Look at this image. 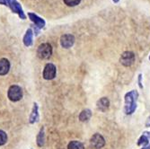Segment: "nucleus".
I'll return each instance as SVG.
<instances>
[{
  "label": "nucleus",
  "mask_w": 150,
  "mask_h": 149,
  "mask_svg": "<svg viewBox=\"0 0 150 149\" xmlns=\"http://www.w3.org/2000/svg\"><path fill=\"white\" fill-rule=\"evenodd\" d=\"M138 93L136 91H131L128 93L125 96V112L127 114H131L135 112L137 108V98Z\"/></svg>",
  "instance_id": "obj_1"
},
{
  "label": "nucleus",
  "mask_w": 150,
  "mask_h": 149,
  "mask_svg": "<svg viewBox=\"0 0 150 149\" xmlns=\"http://www.w3.org/2000/svg\"><path fill=\"white\" fill-rule=\"evenodd\" d=\"M7 95L10 101L12 102H18L23 97V91L18 85H12L8 89Z\"/></svg>",
  "instance_id": "obj_2"
},
{
  "label": "nucleus",
  "mask_w": 150,
  "mask_h": 149,
  "mask_svg": "<svg viewBox=\"0 0 150 149\" xmlns=\"http://www.w3.org/2000/svg\"><path fill=\"white\" fill-rule=\"evenodd\" d=\"M52 54V48L51 45L49 43H42L40 44L37 49V55L40 59H47Z\"/></svg>",
  "instance_id": "obj_3"
},
{
  "label": "nucleus",
  "mask_w": 150,
  "mask_h": 149,
  "mask_svg": "<svg viewBox=\"0 0 150 149\" xmlns=\"http://www.w3.org/2000/svg\"><path fill=\"white\" fill-rule=\"evenodd\" d=\"M90 144H91V146L94 149H101L105 145V140L102 135L96 133L91 138Z\"/></svg>",
  "instance_id": "obj_4"
},
{
  "label": "nucleus",
  "mask_w": 150,
  "mask_h": 149,
  "mask_svg": "<svg viewBox=\"0 0 150 149\" xmlns=\"http://www.w3.org/2000/svg\"><path fill=\"white\" fill-rule=\"evenodd\" d=\"M135 61V55L134 53L131 51H125L122 53V55L120 56V62L124 66H131Z\"/></svg>",
  "instance_id": "obj_5"
},
{
  "label": "nucleus",
  "mask_w": 150,
  "mask_h": 149,
  "mask_svg": "<svg viewBox=\"0 0 150 149\" xmlns=\"http://www.w3.org/2000/svg\"><path fill=\"white\" fill-rule=\"evenodd\" d=\"M56 66L51 63L45 66L43 70V78L46 80H51L56 76Z\"/></svg>",
  "instance_id": "obj_6"
},
{
  "label": "nucleus",
  "mask_w": 150,
  "mask_h": 149,
  "mask_svg": "<svg viewBox=\"0 0 150 149\" xmlns=\"http://www.w3.org/2000/svg\"><path fill=\"white\" fill-rule=\"evenodd\" d=\"M74 42H75V37L71 34H65L60 39V44L65 49H69L72 47Z\"/></svg>",
  "instance_id": "obj_7"
},
{
  "label": "nucleus",
  "mask_w": 150,
  "mask_h": 149,
  "mask_svg": "<svg viewBox=\"0 0 150 149\" xmlns=\"http://www.w3.org/2000/svg\"><path fill=\"white\" fill-rule=\"evenodd\" d=\"M10 69V63L6 59H0V76H5Z\"/></svg>",
  "instance_id": "obj_8"
},
{
  "label": "nucleus",
  "mask_w": 150,
  "mask_h": 149,
  "mask_svg": "<svg viewBox=\"0 0 150 149\" xmlns=\"http://www.w3.org/2000/svg\"><path fill=\"white\" fill-rule=\"evenodd\" d=\"M96 105L100 111L105 112L109 108V106H110V101H109V99L107 97H103L97 102Z\"/></svg>",
  "instance_id": "obj_9"
},
{
  "label": "nucleus",
  "mask_w": 150,
  "mask_h": 149,
  "mask_svg": "<svg viewBox=\"0 0 150 149\" xmlns=\"http://www.w3.org/2000/svg\"><path fill=\"white\" fill-rule=\"evenodd\" d=\"M39 119V113H38V104L34 102L33 104V108L32 111V114L30 116V123H34L38 120Z\"/></svg>",
  "instance_id": "obj_10"
},
{
  "label": "nucleus",
  "mask_w": 150,
  "mask_h": 149,
  "mask_svg": "<svg viewBox=\"0 0 150 149\" xmlns=\"http://www.w3.org/2000/svg\"><path fill=\"white\" fill-rule=\"evenodd\" d=\"M91 117H92L91 111L88 110V109H86V110L81 112V113L79 115V119L81 121H87V120H89L91 119Z\"/></svg>",
  "instance_id": "obj_11"
},
{
  "label": "nucleus",
  "mask_w": 150,
  "mask_h": 149,
  "mask_svg": "<svg viewBox=\"0 0 150 149\" xmlns=\"http://www.w3.org/2000/svg\"><path fill=\"white\" fill-rule=\"evenodd\" d=\"M67 149H85V146L81 142L74 140L69 144V145H67Z\"/></svg>",
  "instance_id": "obj_12"
},
{
  "label": "nucleus",
  "mask_w": 150,
  "mask_h": 149,
  "mask_svg": "<svg viewBox=\"0 0 150 149\" xmlns=\"http://www.w3.org/2000/svg\"><path fill=\"white\" fill-rule=\"evenodd\" d=\"M44 130L43 129H40V133L38 134V136H37V144L39 146H42L44 145Z\"/></svg>",
  "instance_id": "obj_13"
},
{
  "label": "nucleus",
  "mask_w": 150,
  "mask_h": 149,
  "mask_svg": "<svg viewBox=\"0 0 150 149\" xmlns=\"http://www.w3.org/2000/svg\"><path fill=\"white\" fill-rule=\"evenodd\" d=\"M32 32L31 31H28L24 37V44L26 46H30L32 44Z\"/></svg>",
  "instance_id": "obj_14"
},
{
  "label": "nucleus",
  "mask_w": 150,
  "mask_h": 149,
  "mask_svg": "<svg viewBox=\"0 0 150 149\" xmlns=\"http://www.w3.org/2000/svg\"><path fill=\"white\" fill-rule=\"evenodd\" d=\"M7 141V136L5 131L0 130V145H3Z\"/></svg>",
  "instance_id": "obj_15"
},
{
  "label": "nucleus",
  "mask_w": 150,
  "mask_h": 149,
  "mask_svg": "<svg viewBox=\"0 0 150 149\" xmlns=\"http://www.w3.org/2000/svg\"><path fill=\"white\" fill-rule=\"evenodd\" d=\"M81 0H64V3L69 6H75L80 3Z\"/></svg>",
  "instance_id": "obj_16"
},
{
  "label": "nucleus",
  "mask_w": 150,
  "mask_h": 149,
  "mask_svg": "<svg viewBox=\"0 0 150 149\" xmlns=\"http://www.w3.org/2000/svg\"><path fill=\"white\" fill-rule=\"evenodd\" d=\"M148 143V138L145 136V135H143V136L141 137V138L139 139V145H146Z\"/></svg>",
  "instance_id": "obj_17"
},
{
  "label": "nucleus",
  "mask_w": 150,
  "mask_h": 149,
  "mask_svg": "<svg viewBox=\"0 0 150 149\" xmlns=\"http://www.w3.org/2000/svg\"><path fill=\"white\" fill-rule=\"evenodd\" d=\"M147 127H149L150 126V117L148 118V119H147V121H146V124Z\"/></svg>",
  "instance_id": "obj_18"
},
{
  "label": "nucleus",
  "mask_w": 150,
  "mask_h": 149,
  "mask_svg": "<svg viewBox=\"0 0 150 149\" xmlns=\"http://www.w3.org/2000/svg\"><path fill=\"white\" fill-rule=\"evenodd\" d=\"M142 149H150V145H148V146H146V147H144V148H142Z\"/></svg>",
  "instance_id": "obj_19"
},
{
  "label": "nucleus",
  "mask_w": 150,
  "mask_h": 149,
  "mask_svg": "<svg viewBox=\"0 0 150 149\" xmlns=\"http://www.w3.org/2000/svg\"><path fill=\"white\" fill-rule=\"evenodd\" d=\"M114 1H116V2H117V1H118V0H114Z\"/></svg>",
  "instance_id": "obj_20"
}]
</instances>
